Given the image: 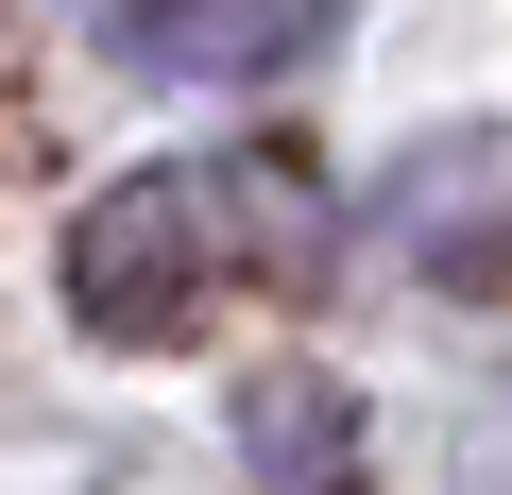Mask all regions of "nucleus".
Instances as JSON below:
<instances>
[{"label":"nucleus","instance_id":"nucleus-4","mask_svg":"<svg viewBox=\"0 0 512 495\" xmlns=\"http://www.w3.org/2000/svg\"><path fill=\"white\" fill-rule=\"evenodd\" d=\"M478 171H495V137H427L393 188V205H427V274H478Z\"/></svg>","mask_w":512,"mask_h":495},{"label":"nucleus","instance_id":"nucleus-3","mask_svg":"<svg viewBox=\"0 0 512 495\" xmlns=\"http://www.w3.org/2000/svg\"><path fill=\"white\" fill-rule=\"evenodd\" d=\"M239 444H256L274 495H342V461H359V427H342L325 376H256V393H239Z\"/></svg>","mask_w":512,"mask_h":495},{"label":"nucleus","instance_id":"nucleus-2","mask_svg":"<svg viewBox=\"0 0 512 495\" xmlns=\"http://www.w3.org/2000/svg\"><path fill=\"white\" fill-rule=\"evenodd\" d=\"M325 18H342V0H120V35H137L154 69H188V86L291 69V52H325Z\"/></svg>","mask_w":512,"mask_h":495},{"label":"nucleus","instance_id":"nucleus-1","mask_svg":"<svg viewBox=\"0 0 512 495\" xmlns=\"http://www.w3.org/2000/svg\"><path fill=\"white\" fill-rule=\"evenodd\" d=\"M325 257V205L291 154H154L69 222V308L103 342H188L222 291H274Z\"/></svg>","mask_w":512,"mask_h":495}]
</instances>
